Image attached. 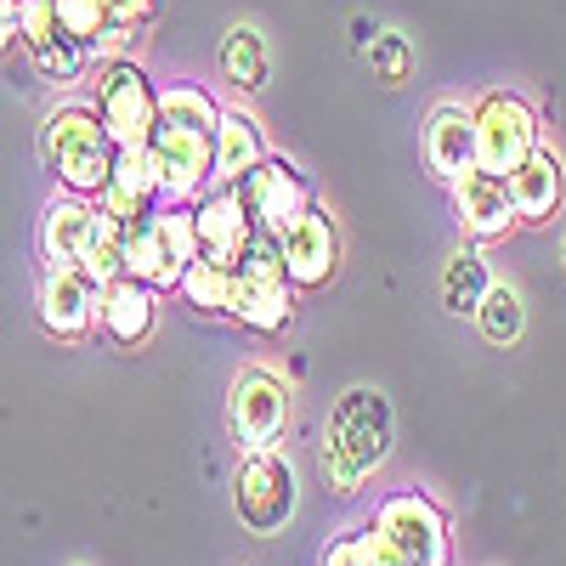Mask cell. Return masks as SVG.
I'll list each match as a JSON object with an SVG mask.
<instances>
[{"mask_svg": "<svg viewBox=\"0 0 566 566\" xmlns=\"http://www.w3.org/2000/svg\"><path fill=\"white\" fill-rule=\"evenodd\" d=\"M216 119L221 108L205 85L159 91L154 154L165 170V205H199L216 187Z\"/></svg>", "mask_w": 566, "mask_h": 566, "instance_id": "6da1fadb", "label": "cell"}, {"mask_svg": "<svg viewBox=\"0 0 566 566\" xmlns=\"http://www.w3.org/2000/svg\"><path fill=\"white\" fill-rule=\"evenodd\" d=\"M391 442H397V413H391V397L380 386H352L335 397L328 408V424H323V476L340 499H352L374 470L391 459Z\"/></svg>", "mask_w": 566, "mask_h": 566, "instance_id": "7a4b0ae2", "label": "cell"}, {"mask_svg": "<svg viewBox=\"0 0 566 566\" xmlns=\"http://www.w3.org/2000/svg\"><path fill=\"white\" fill-rule=\"evenodd\" d=\"M40 154H45V170L57 176L63 193H80V199H97L103 181L114 170V136L103 130L97 108H52L40 125Z\"/></svg>", "mask_w": 566, "mask_h": 566, "instance_id": "3957f363", "label": "cell"}, {"mask_svg": "<svg viewBox=\"0 0 566 566\" xmlns=\"http://www.w3.org/2000/svg\"><path fill=\"white\" fill-rule=\"evenodd\" d=\"M227 317H239L250 335H283L295 317V283L283 272V250L272 232H255L244 261L232 266V290H227Z\"/></svg>", "mask_w": 566, "mask_h": 566, "instance_id": "277c9868", "label": "cell"}, {"mask_svg": "<svg viewBox=\"0 0 566 566\" xmlns=\"http://www.w3.org/2000/svg\"><path fill=\"white\" fill-rule=\"evenodd\" d=\"M295 504H301V476L290 453L277 448H255L239 459V470H232V510H239L244 533L255 538H272L295 522Z\"/></svg>", "mask_w": 566, "mask_h": 566, "instance_id": "5b68a950", "label": "cell"}, {"mask_svg": "<svg viewBox=\"0 0 566 566\" xmlns=\"http://www.w3.org/2000/svg\"><path fill=\"white\" fill-rule=\"evenodd\" d=\"M374 527L391 538V549L402 555V566H448L453 533H448V510L424 493H386L368 515Z\"/></svg>", "mask_w": 566, "mask_h": 566, "instance_id": "8992f818", "label": "cell"}, {"mask_svg": "<svg viewBox=\"0 0 566 566\" xmlns=\"http://www.w3.org/2000/svg\"><path fill=\"white\" fill-rule=\"evenodd\" d=\"M97 119L114 136V148H130V142H154L159 125V85L148 80V69H136L125 57H108L97 74Z\"/></svg>", "mask_w": 566, "mask_h": 566, "instance_id": "52a82bcc", "label": "cell"}, {"mask_svg": "<svg viewBox=\"0 0 566 566\" xmlns=\"http://www.w3.org/2000/svg\"><path fill=\"white\" fill-rule=\"evenodd\" d=\"M227 187L239 193V205H244V216L255 221V232H272V239L317 199L312 181H306V170H301L295 159H283V154H266L255 170H244L239 181H227Z\"/></svg>", "mask_w": 566, "mask_h": 566, "instance_id": "ba28073f", "label": "cell"}, {"mask_svg": "<svg viewBox=\"0 0 566 566\" xmlns=\"http://www.w3.org/2000/svg\"><path fill=\"white\" fill-rule=\"evenodd\" d=\"M470 119H476V170L510 176L538 148V114L515 97V91H488V97L470 108Z\"/></svg>", "mask_w": 566, "mask_h": 566, "instance_id": "9c48e42d", "label": "cell"}, {"mask_svg": "<svg viewBox=\"0 0 566 566\" xmlns=\"http://www.w3.org/2000/svg\"><path fill=\"white\" fill-rule=\"evenodd\" d=\"M227 424L244 453L272 448L283 437V424H290V386L272 368H239V380L227 391Z\"/></svg>", "mask_w": 566, "mask_h": 566, "instance_id": "30bf717a", "label": "cell"}, {"mask_svg": "<svg viewBox=\"0 0 566 566\" xmlns=\"http://www.w3.org/2000/svg\"><path fill=\"white\" fill-rule=\"evenodd\" d=\"M165 205V170H159V154H154V142H130V148L114 154V170L103 181V193H97V210L119 227L142 221V216H154Z\"/></svg>", "mask_w": 566, "mask_h": 566, "instance_id": "8fae6325", "label": "cell"}, {"mask_svg": "<svg viewBox=\"0 0 566 566\" xmlns=\"http://www.w3.org/2000/svg\"><path fill=\"white\" fill-rule=\"evenodd\" d=\"M277 250H283V272H290L295 290H323L340 266V227L317 199L277 232Z\"/></svg>", "mask_w": 566, "mask_h": 566, "instance_id": "7c38bea8", "label": "cell"}, {"mask_svg": "<svg viewBox=\"0 0 566 566\" xmlns=\"http://www.w3.org/2000/svg\"><path fill=\"white\" fill-rule=\"evenodd\" d=\"M97 283H91L80 266H45L40 272V328L57 340H85L91 328H97Z\"/></svg>", "mask_w": 566, "mask_h": 566, "instance_id": "4fadbf2b", "label": "cell"}, {"mask_svg": "<svg viewBox=\"0 0 566 566\" xmlns=\"http://www.w3.org/2000/svg\"><path fill=\"white\" fill-rule=\"evenodd\" d=\"M453 210H459V227L470 244H499L510 239V227L522 221L510 205V181L493 176V170H464L453 181Z\"/></svg>", "mask_w": 566, "mask_h": 566, "instance_id": "5bb4252c", "label": "cell"}, {"mask_svg": "<svg viewBox=\"0 0 566 566\" xmlns=\"http://www.w3.org/2000/svg\"><path fill=\"white\" fill-rule=\"evenodd\" d=\"M193 232H199V255L216 261V266H239L250 239H255V221L244 216L239 193L232 187H210V193L193 205Z\"/></svg>", "mask_w": 566, "mask_h": 566, "instance_id": "9a60e30c", "label": "cell"}, {"mask_svg": "<svg viewBox=\"0 0 566 566\" xmlns=\"http://www.w3.org/2000/svg\"><path fill=\"white\" fill-rule=\"evenodd\" d=\"M159 323V290L142 277H114L97 295V328L114 346H142Z\"/></svg>", "mask_w": 566, "mask_h": 566, "instance_id": "2e32d148", "label": "cell"}, {"mask_svg": "<svg viewBox=\"0 0 566 566\" xmlns=\"http://www.w3.org/2000/svg\"><path fill=\"white\" fill-rule=\"evenodd\" d=\"M91 239H97V199L63 193V199L45 205V216H40V255H45V266H80Z\"/></svg>", "mask_w": 566, "mask_h": 566, "instance_id": "e0dca14e", "label": "cell"}, {"mask_svg": "<svg viewBox=\"0 0 566 566\" xmlns=\"http://www.w3.org/2000/svg\"><path fill=\"white\" fill-rule=\"evenodd\" d=\"M424 165L442 181H459L464 170H476V119L464 103H437L424 119Z\"/></svg>", "mask_w": 566, "mask_h": 566, "instance_id": "ac0fdd59", "label": "cell"}, {"mask_svg": "<svg viewBox=\"0 0 566 566\" xmlns=\"http://www.w3.org/2000/svg\"><path fill=\"white\" fill-rule=\"evenodd\" d=\"M504 181H510V205H515L522 221H549L560 210V199H566V165H560L555 148H544V142Z\"/></svg>", "mask_w": 566, "mask_h": 566, "instance_id": "d6986e66", "label": "cell"}, {"mask_svg": "<svg viewBox=\"0 0 566 566\" xmlns=\"http://www.w3.org/2000/svg\"><path fill=\"white\" fill-rule=\"evenodd\" d=\"M266 159V136H261V119L250 108H221L216 119V181H239L244 170H255Z\"/></svg>", "mask_w": 566, "mask_h": 566, "instance_id": "ffe728a7", "label": "cell"}, {"mask_svg": "<svg viewBox=\"0 0 566 566\" xmlns=\"http://www.w3.org/2000/svg\"><path fill=\"white\" fill-rule=\"evenodd\" d=\"M216 63H221V80H232L239 91H261V85H266V74H272L266 40H261V29H255V23H232V29L221 34Z\"/></svg>", "mask_w": 566, "mask_h": 566, "instance_id": "44dd1931", "label": "cell"}, {"mask_svg": "<svg viewBox=\"0 0 566 566\" xmlns=\"http://www.w3.org/2000/svg\"><path fill=\"white\" fill-rule=\"evenodd\" d=\"M488 290H493V272H488V255L476 244H464L459 255H448V266H442V306L453 317H476Z\"/></svg>", "mask_w": 566, "mask_h": 566, "instance_id": "7402d4cb", "label": "cell"}, {"mask_svg": "<svg viewBox=\"0 0 566 566\" xmlns=\"http://www.w3.org/2000/svg\"><path fill=\"white\" fill-rule=\"evenodd\" d=\"M476 328H482L493 346H515V340H522V328H527L522 295H515L510 283H493V290L482 295V306H476Z\"/></svg>", "mask_w": 566, "mask_h": 566, "instance_id": "603a6c76", "label": "cell"}, {"mask_svg": "<svg viewBox=\"0 0 566 566\" xmlns=\"http://www.w3.org/2000/svg\"><path fill=\"white\" fill-rule=\"evenodd\" d=\"M80 272H85L91 283H97V290H108L114 277H125V227H119V221H108L103 210H97V239H91V250H85Z\"/></svg>", "mask_w": 566, "mask_h": 566, "instance_id": "cb8c5ba5", "label": "cell"}, {"mask_svg": "<svg viewBox=\"0 0 566 566\" xmlns=\"http://www.w3.org/2000/svg\"><path fill=\"white\" fill-rule=\"evenodd\" d=\"M176 290L187 295V306H193V312H227V290H232V266H216V261H193V266H187L181 272V283H176Z\"/></svg>", "mask_w": 566, "mask_h": 566, "instance_id": "d4e9b609", "label": "cell"}, {"mask_svg": "<svg viewBox=\"0 0 566 566\" xmlns=\"http://www.w3.org/2000/svg\"><path fill=\"white\" fill-rule=\"evenodd\" d=\"M368 69H374V80L380 85H408V74H413V45H408V34H397V29H380L374 34V45H368Z\"/></svg>", "mask_w": 566, "mask_h": 566, "instance_id": "484cf974", "label": "cell"}, {"mask_svg": "<svg viewBox=\"0 0 566 566\" xmlns=\"http://www.w3.org/2000/svg\"><path fill=\"white\" fill-rule=\"evenodd\" d=\"M29 63H34V74H40V80H52V85H69V80H80V74H85L91 52H85L80 40L57 34L52 45H40V52H29Z\"/></svg>", "mask_w": 566, "mask_h": 566, "instance_id": "4316f807", "label": "cell"}, {"mask_svg": "<svg viewBox=\"0 0 566 566\" xmlns=\"http://www.w3.org/2000/svg\"><path fill=\"white\" fill-rule=\"evenodd\" d=\"M52 7H57V29H63L69 40H80L85 52H91V45H97V34L108 29V7H103V0H52Z\"/></svg>", "mask_w": 566, "mask_h": 566, "instance_id": "83f0119b", "label": "cell"}, {"mask_svg": "<svg viewBox=\"0 0 566 566\" xmlns=\"http://www.w3.org/2000/svg\"><path fill=\"white\" fill-rule=\"evenodd\" d=\"M357 560H363V566H402V555L391 549V538L374 527V522L357 527Z\"/></svg>", "mask_w": 566, "mask_h": 566, "instance_id": "f1b7e54d", "label": "cell"}, {"mask_svg": "<svg viewBox=\"0 0 566 566\" xmlns=\"http://www.w3.org/2000/svg\"><path fill=\"white\" fill-rule=\"evenodd\" d=\"M374 34H380V23H368V18H352V45H357V52H368V45H374Z\"/></svg>", "mask_w": 566, "mask_h": 566, "instance_id": "f546056e", "label": "cell"}, {"mask_svg": "<svg viewBox=\"0 0 566 566\" xmlns=\"http://www.w3.org/2000/svg\"><path fill=\"white\" fill-rule=\"evenodd\" d=\"M18 45V12H0V52H12Z\"/></svg>", "mask_w": 566, "mask_h": 566, "instance_id": "4dcf8cb0", "label": "cell"}, {"mask_svg": "<svg viewBox=\"0 0 566 566\" xmlns=\"http://www.w3.org/2000/svg\"><path fill=\"white\" fill-rule=\"evenodd\" d=\"M23 7V0H0V12H18Z\"/></svg>", "mask_w": 566, "mask_h": 566, "instance_id": "1f68e13d", "label": "cell"}, {"mask_svg": "<svg viewBox=\"0 0 566 566\" xmlns=\"http://www.w3.org/2000/svg\"><path fill=\"white\" fill-rule=\"evenodd\" d=\"M560 266H566V239H560Z\"/></svg>", "mask_w": 566, "mask_h": 566, "instance_id": "d6a6232c", "label": "cell"}]
</instances>
